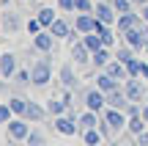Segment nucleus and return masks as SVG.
I'll use <instances>...</instances> for the list:
<instances>
[{"label":"nucleus","mask_w":148,"mask_h":146,"mask_svg":"<svg viewBox=\"0 0 148 146\" xmlns=\"http://www.w3.org/2000/svg\"><path fill=\"white\" fill-rule=\"evenodd\" d=\"M49 80H52V66H49V61L47 58L36 61V64L30 66V83L41 88V86H47Z\"/></svg>","instance_id":"nucleus-1"},{"label":"nucleus","mask_w":148,"mask_h":146,"mask_svg":"<svg viewBox=\"0 0 148 146\" xmlns=\"http://www.w3.org/2000/svg\"><path fill=\"white\" fill-rule=\"evenodd\" d=\"M5 127H8V138H11V141H27V135H30L27 119H11Z\"/></svg>","instance_id":"nucleus-2"},{"label":"nucleus","mask_w":148,"mask_h":146,"mask_svg":"<svg viewBox=\"0 0 148 146\" xmlns=\"http://www.w3.org/2000/svg\"><path fill=\"white\" fill-rule=\"evenodd\" d=\"M123 42H126L129 47H134V50H145L148 30H145L143 25H137V28H132V30H126V33H123Z\"/></svg>","instance_id":"nucleus-3"},{"label":"nucleus","mask_w":148,"mask_h":146,"mask_svg":"<svg viewBox=\"0 0 148 146\" xmlns=\"http://www.w3.org/2000/svg\"><path fill=\"white\" fill-rule=\"evenodd\" d=\"M104 121L112 127V132H118V130H123V127L129 124V116H126V110H118V108H107L104 110Z\"/></svg>","instance_id":"nucleus-4"},{"label":"nucleus","mask_w":148,"mask_h":146,"mask_svg":"<svg viewBox=\"0 0 148 146\" xmlns=\"http://www.w3.org/2000/svg\"><path fill=\"white\" fill-rule=\"evenodd\" d=\"M85 105H88V110H96V113H101L107 105V94L101 91V88H90L88 94H85Z\"/></svg>","instance_id":"nucleus-5"},{"label":"nucleus","mask_w":148,"mask_h":146,"mask_svg":"<svg viewBox=\"0 0 148 146\" xmlns=\"http://www.w3.org/2000/svg\"><path fill=\"white\" fill-rule=\"evenodd\" d=\"M93 14H96V19L104 22V25H112V22H118V14H115V8H112V3H104V0L93 6Z\"/></svg>","instance_id":"nucleus-6"},{"label":"nucleus","mask_w":148,"mask_h":146,"mask_svg":"<svg viewBox=\"0 0 148 146\" xmlns=\"http://www.w3.org/2000/svg\"><path fill=\"white\" fill-rule=\"evenodd\" d=\"M123 91H126L129 102H140V99L145 97V86H143V80H140V77H129L126 86H123Z\"/></svg>","instance_id":"nucleus-7"},{"label":"nucleus","mask_w":148,"mask_h":146,"mask_svg":"<svg viewBox=\"0 0 148 146\" xmlns=\"http://www.w3.org/2000/svg\"><path fill=\"white\" fill-rule=\"evenodd\" d=\"M96 14H77V19H74V30L79 33V36H85V33H93L96 30Z\"/></svg>","instance_id":"nucleus-8"},{"label":"nucleus","mask_w":148,"mask_h":146,"mask_svg":"<svg viewBox=\"0 0 148 146\" xmlns=\"http://www.w3.org/2000/svg\"><path fill=\"white\" fill-rule=\"evenodd\" d=\"M52 44H55V36L49 30H41L33 36V47L38 50V53H52Z\"/></svg>","instance_id":"nucleus-9"},{"label":"nucleus","mask_w":148,"mask_h":146,"mask_svg":"<svg viewBox=\"0 0 148 146\" xmlns=\"http://www.w3.org/2000/svg\"><path fill=\"white\" fill-rule=\"evenodd\" d=\"M140 22H143V17L134 14V11H129V14H118V33L132 30V28H137Z\"/></svg>","instance_id":"nucleus-10"},{"label":"nucleus","mask_w":148,"mask_h":146,"mask_svg":"<svg viewBox=\"0 0 148 146\" xmlns=\"http://www.w3.org/2000/svg\"><path fill=\"white\" fill-rule=\"evenodd\" d=\"M0 75L8 77V80L16 75V55L14 53H3L0 55Z\"/></svg>","instance_id":"nucleus-11"},{"label":"nucleus","mask_w":148,"mask_h":146,"mask_svg":"<svg viewBox=\"0 0 148 146\" xmlns=\"http://www.w3.org/2000/svg\"><path fill=\"white\" fill-rule=\"evenodd\" d=\"M71 58H74V64H88V61L93 58V53H90V50L85 47V42L79 39V42L71 44Z\"/></svg>","instance_id":"nucleus-12"},{"label":"nucleus","mask_w":148,"mask_h":146,"mask_svg":"<svg viewBox=\"0 0 148 146\" xmlns=\"http://www.w3.org/2000/svg\"><path fill=\"white\" fill-rule=\"evenodd\" d=\"M107 105H110V108H118V110H126V105H129L126 91H123V88H112V91L107 94Z\"/></svg>","instance_id":"nucleus-13"},{"label":"nucleus","mask_w":148,"mask_h":146,"mask_svg":"<svg viewBox=\"0 0 148 146\" xmlns=\"http://www.w3.org/2000/svg\"><path fill=\"white\" fill-rule=\"evenodd\" d=\"M104 72L110 77H115V80H129V72H126V64H121L118 58H112L110 64L104 66Z\"/></svg>","instance_id":"nucleus-14"},{"label":"nucleus","mask_w":148,"mask_h":146,"mask_svg":"<svg viewBox=\"0 0 148 146\" xmlns=\"http://www.w3.org/2000/svg\"><path fill=\"white\" fill-rule=\"evenodd\" d=\"M47 113H49V110H47V108H41L38 102H27L25 119H27V121H33V124H38V121H44V119H47Z\"/></svg>","instance_id":"nucleus-15"},{"label":"nucleus","mask_w":148,"mask_h":146,"mask_svg":"<svg viewBox=\"0 0 148 146\" xmlns=\"http://www.w3.org/2000/svg\"><path fill=\"white\" fill-rule=\"evenodd\" d=\"M55 130L60 135H74L77 132V124H74V119H69V116H55Z\"/></svg>","instance_id":"nucleus-16"},{"label":"nucleus","mask_w":148,"mask_h":146,"mask_svg":"<svg viewBox=\"0 0 148 146\" xmlns=\"http://www.w3.org/2000/svg\"><path fill=\"white\" fill-rule=\"evenodd\" d=\"M60 83H63L66 91H71V88L77 86V75H74V66L71 64H63V66H60Z\"/></svg>","instance_id":"nucleus-17"},{"label":"nucleus","mask_w":148,"mask_h":146,"mask_svg":"<svg viewBox=\"0 0 148 146\" xmlns=\"http://www.w3.org/2000/svg\"><path fill=\"white\" fill-rule=\"evenodd\" d=\"M3 28H5V33L19 30V28H22V17L16 14V11H5V14H3Z\"/></svg>","instance_id":"nucleus-18"},{"label":"nucleus","mask_w":148,"mask_h":146,"mask_svg":"<svg viewBox=\"0 0 148 146\" xmlns=\"http://www.w3.org/2000/svg\"><path fill=\"white\" fill-rule=\"evenodd\" d=\"M47 30L52 33L55 39H69V36H71V25H69V22H63V19H55Z\"/></svg>","instance_id":"nucleus-19"},{"label":"nucleus","mask_w":148,"mask_h":146,"mask_svg":"<svg viewBox=\"0 0 148 146\" xmlns=\"http://www.w3.org/2000/svg\"><path fill=\"white\" fill-rule=\"evenodd\" d=\"M96 88H101L104 94H110L112 88H118V80H115V77H110L107 72H101V75H96Z\"/></svg>","instance_id":"nucleus-20"},{"label":"nucleus","mask_w":148,"mask_h":146,"mask_svg":"<svg viewBox=\"0 0 148 146\" xmlns=\"http://www.w3.org/2000/svg\"><path fill=\"white\" fill-rule=\"evenodd\" d=\"M90 61H93V66L104 69V66H107V64L112 61V53H110V47H101V50H96V53H93V58H90Z\"/></svg>","instance_id":"nucleus-21"},{"label":"nucleus","mask_w":148,"mask_h":146,"mask_svg":"<svg viewBox=\"0 0 148 146\" xmlns=\"http://www.w3.org/2000/svg\"><path fill=\"white\" fill-rule=\"evenodd\" d=\"M96 33L101 36L104 47H112V42H115V33L110 30V25H104V22H96Z\"/></svg>","instance_id":"nucleus-22"},{"label":"nucleus","mask_w":148,"mask_h":146,"mask_svg":"<svg viewBox=\"0 0 148 146\" xmlns=\"http://www.w3.org/2000/svg\"><path fill=\"white\" fill-rule=\"evenodd\" d=\"M82 42H85V47H88L90 50V53H96V50H101V47H104V42H101V36H99V33H85V36H82Z\"/></svg>","instance_id":"nucleus-23"},{"label":"nucleus","mask_w":148,"mask_h":146,"mask_svg":"<svg viewBox=\"0 0 148 146\" xmlns=\"http://www.w3.org/2000/svg\"><path fill=\"white\" fill-rule=\"evenodd\" d=\"M47 110H49V116H66V110H69V102H66V99H49Z\"/></svg>","instance_id":"nucleus-24"},{"label":"nucleus","mask_w":148,"mask_h":146,"mask_svg":"<svg viewBox=\"0 0 148 146\" xmlns=\"http://www.w3.org/2000/svg\"><path fill=\"white\" fill-rule=\"evenodd\" d=\"M145 124H148V121L143 119V116H129V124H126V130L132 132V135H140V132L145 130Z\"/></svg>","instance_id":"nucleus-25"},{"label":"nucleus","mask_w":148,"mask_h":146,"mask_svg":"<svg viewBox=\"0 0 148 146\" xmlns=\"http://www.w3.org/2000/svg\"><path fill=\"white\" fill-rule=\"evenodd\" d=\"M79 124H82L85 130H90V127L101 124V121H99V113H96V110H88V113H82V116H79Z\"/></svg>","instance_id":"nucleus-26"},{"label":"nucleus","mask_w":148,"mask_h":146,"mask_svg":"<svg viewBox=\"0 0 148 146\" xmlns=\"http://www.w3.org/2000/svg\"><path fill=\"white\" fill-rule=\"evenodd\" d=\"M55 19H58V17H55V8H49V6H44V8L38 11V22H41L44 28H49Z\"/></svg>","instance_id":"nucleus-27"},{"label":"nucleus","mask_w":148,"mask_h":146,"mask_svg":"<svg viewBox=\"0 0 148 146\" xmlns=\"http://www.w3.org/2000/svg\"><path fill=\"white\" fill-rule=\"evenodd\" d=\"M115 58L121 61V64H129V61H134V47H129V44L118 47V50H115Z\"/></svg>","instance_id":"nucleus-28"},{"label":"nucleus","mask_w":148,"mask_h":146,"mask_svg":"<svg viewBox=\"0 0 148 146\" xmlns=\"http://www.w3.org/2000/svg\"><path fill=\"white\" fill-rule=\"evenodd\" d=\"M85 143L88 146H101V130H96V127H90V130H85Z\"/></svg>","instance_id":"nucleus-29"},{"label":"nucleus","mask_w":148,"mask_h":146,"mask_svg":"<svg viewBox=\"0 0 148 146\" xmlns=\"http://www.w3.org/2000/svg\"><path fill=\"white\" fill-rule=\"evenodd\" d=\"M8 105L14 110V116H25V110H27V99H22V97H14Z\"/></svg>","instance_id":"nucleus-30"},{"label":"nucleus","mask_w":148,"mask_h":146,"mask_svg":"<svg viewBox=\"0 0 148 146\" xmlns=\"http://www.w3.org/2000/svg\"><path fill=\"white\" fill-rule=\"evenodd\" d=\"M112 3V8H115V14H129V11H132V0H110Z\"/></svg>","instance_id":"nucleus-31"},{"label":"nucleus","mask_w":148,"mask_h":146,"mask_svg":"<svg viewBox=\"0 0 148 146\" xmlns=\"http://www.w3.org/2000/svg\"><path fill=\"white\" fill-rule=\"evenodd\" d=\"M74 11L77 14H93V3L90 0H74Z\"/></svg>","instance_id":"nucleus-32"},{"label":"nucleus","mask_w":148,"mask_h":146,"mask_svg":"<svg viewBox=\"0 0 148 146\" xmlns=\"http://www.w3.org/2000/svg\"><path fill=\"white\" fill-rule=\"evenodd\" d=\"M11 119H14V110H11L8 102H3V105H0V124H8Z\"/></svg>","instance_id":"nucleus-33"},{"label":"nucleus","mask_w":148,"mask_h":146,"mask_svg":"<svg viewBox=\"0 0 148 146\" xmlns=\"http://www.w3.org/2000/svg\"><path fill=\"white\" fill-rule=\"evenodd\" d=\"M14 83H16V86H27V83H30V72H27V69H16Z\"/></svg>","instance_id":"nucleus-34"},{"label":"nucleus","mask_w":148,"mask_h":146,"mask_svg":"<svg viewBox=\"0 0 148 146\" xmlns=\"http://www.w3.org/2000/svg\"><path fill=\"white\" fill-rule=\"evenodd\" d=\"M27 143H30V146H44V132L30 130V135H27Z\"/></svg>","instance_id":"nucleus-35"},{"label":"nucleus","mask_w":148,"mask_h":146,"mask_svg":"<svg viewBox=\"0 0 148 146\" xmlns=\"http://www.w3.org/2000/svg\"><path fill=\"white\" fill-rule=\"evenodd\" d=\"M25 28H27V33H30V36H36V33H41V28H44V25L38 22V17H33V19H27V25H25Z\"/></svg>","instance_id":"nucleus-36"},{"label":"nucleus","mask_w":148,"mask_h":146,"mask_svg":"<svg viewBox=\"0 0 148 146\" xmlns=\"http://www.w3.org/2000/svg\"><path fill=\"white\" fill-rule=\"evenodd\" d=\"M126 72H129V77H140V58L129 61V64H126Z\"/></svg>","instance_id":"nucleus-37"},{"label":"nucleus","mask_w":148,"mask_h":146,"mask_svg":"<svg viewBox=\"0 0 148 146\" xmlns=\"http://www.w3.org/2000/svg\"><path fill=\"white\" fill-rule=\"evenodd\" d=\"M143 113V108H137V102H129L126 105V116H140Z\"/></svg>","instance_id":"nucleus-38"},{"label":"nucleus","mask_w":148,"mask_h":146,"mask_svg":"<svg viewBox=\"0 0 148 146\" xmlns=\"http://www.w3.org/2000/svg\"><path fill=\"white\" fill-rule=\"evenodd\" d=\"M58 8L60 11H74V0H58Z\"/></svg>","instance_id":"nucleus-39"},{"label":"nucleus","mask_w":148,"mask_h":146,"mask_svg":"<svg viewBox=\"0 0 148 146\" xmlns=\"http://www.w3.org/2000/svg\"><path fill=\"white\" fill-rule=\"evenodd\" d=\"M137 138V146H148V130H143L140 135H134Z\"/></svg>","instance_id":"nucleus-40"},{"label":"nucleus","mask_w":148,"mask_h":146,"mask_svg":"<svg viewBox=\"0 0 148 146\" xmlns=\"http://www.w3.org/2000/svg\"><path fill=\"white\" fill-rule=\"evenodd\" d=\"M140 77L148 80V64H145V61H140Z\"/></svg>","instance_id":"nucleus-41"},{"label":"nucleus","mask_w":148,"mask_h":146,"mask_svg":"<svg viewBox=\"0 0 148 146\" xmlns=\"http://www.w3.org/2000/svg\"><path fill=\"white\" fill-rule=\"evenodd\" d=\"M140 17H143V22H148V3L140 6Z\"/></svg>","instance_id":"nucleus-42"},{"label":"nucleus","mask_w":148,"mask_h":146,"mask_svg":"<svg viewBox=\"0 0 148 146\" xmlns=\"http://www.w3.org/2000/svg\"><path fill=\"white\" fill-rule=\"evenodd\" d=\"M140 116H143V119H145V121H148V102H145V105H143V113H140Z\"/></svg>","instance_id":"nucleus-43"},{"label":"nucleus","mask_w":148,"mask_h":146,"mask_svg":"<svg viewBox=\"0 0 148 146\" xmlns=\"http://www.w3.org/2000/svg\"><path fill=\"white\" fill-rule=\"evenodd\" d=\"M132 3H134V6H145L148 0H132Z\"/></svg>","instance_id":"nucleus-44"},{"label":"nucleus","mask_w":148,"mask_h":146,"mask_svg":"<svg viewBox=\"0 0 148 146\" xmlns=\"http://www.w3.org/2000/svg\"><path fill=\"white\" fill-rule=\"evenodd\" d=\"M14 146H30V143H22V141H16V143H14Z\"/></svg>","instance_id":"nucleus-45"},{"label":"nucleus","mask_w":148,"mask_h":146,"mask_svg":"<svg viewBox=\"0 0 148 146\" xmlns=\"http://www.w3.org/2000/svg\"><path fill=\"white\" fill-rule=\"evenodd\" d=\"M145 30H148V28H145Z\"/></svg>","instance_id":"nucleus-46"}]
</instances>
